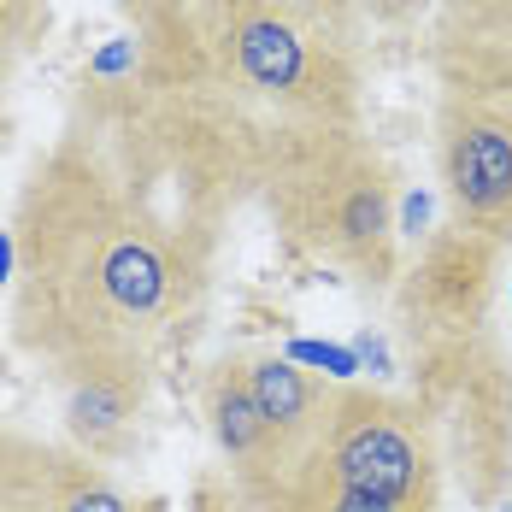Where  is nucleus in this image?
I'll return each mask as SVG.
<instances>
[{
	"mask_svg": "<svg viewBox=\"0 0 512 512\" xmlns=\"http://www.w3.org/2000/svg\"><path fill=\"white\" fill-rule=\"evenodd\" d=\"M12 242V342L53 383L112 354H154V336L212 271L124 195L77 124L24 171Z\"/></svg>",
	"mask_w": 512,
	"mask_h": 512,
	"instance_id": "1",
	"label": "nucleus"
},
{
	"mask_svg": "<svg viewBox=\"0 0 512 512\" xmlns=\"http://www.w3.org/2000/svg\"><path fill=\"white\" fill-rule=\"evenodd\" d=\"M254 189L289 248L348 271L365 289L395 277V177L354 124H265Z\"/></svg>",
	"mask_w": 512,
	"mask_h": 512,
	"instance_id": "2",
	"label": "nucleus"
},
{
	"mask_svg": "<svg viewBox=\"0 0 512 512\" xmlns=\"http://www.w3.org/2000/svg\"><path fill=\"white\" fill-rule=\"evenodd\" d=\"M206 42L212 89L254 101L283 124H354V48L324 42L283 0H189Z\"/></svg>",
	"mask_w": 512,
	"mask_h": 512,
	"instance_id": "3",
	"label": "nucleus"
},
{
	"mask_svg": "<svg viewBox=\"0 0 512 512\" xmlns=\"http://www.w3.org/2000/svg\"><path fill=\"white\" fill-rule=\"evenodd\" d=\"M312 454L342 483L377 501L442 512V442L418 395H389L365 383H336Z\"/></svg>",
	"mask_w": 512,
	"mask_h": 512,
	"instance_id": "4",
	"label": "nucleus"
},
{
	"mask_svg": "<svg viewBox=\"0 0 512 512\" xmlns=\"http://www.w3.org/2000/svg\"><path fill=\"white\" fill-rule=\"evenodd\" d=\"M424 412L436 424L442 465H454L477 512L507 507L512 489V371L489 336L418 354Z\"/></svg>",
	"mask_w": 512,
	"mask_h": 512,
	"instance_id": "5",
	"label": "nucleus"
},
{
	"mask_svg": "<svg viewBox=\"0 0 512 512\" xmlns=\"http://www.w3.org/2000/svg\"><path fill=\"white\" fill-rule=\"evenodd\" d=\"M495 283H501V248L471 236L460 224L430 230L418 242V259L401 271L395 289V318L412 354H442L477 342L489 307H495Z\"/></svg>",
	"mask_w": 512,
	"mask_h": 512,
	"instance_id": "6",
	"label": "nucleus"
},
{
	"mask_svg": "<svg viewBox=\"0 0 512 512\" xmlns=\"http://www.w3.org/2000/svg\"><path fill=\"white\" fill-rule=\"evenodd\" d=\"M436 165L448 218L495 248H512V89L442 95Z\"/></svg>",
	"mask_w": 512,
	"mask_h": 512,
	"instance_id": "7",
	"label": "nucleus"
},
{
	"mask_svg": "<svg viewBox=\"0 0 512 512\" xmlns=\"http://www.w3.org/2000/svg\"><path fill=\"white\" fill-rule=\"evenodd\" d=\"M148 389H154V354H112L59 377L65 442L89 460H118L130 448V430L142 424Z\"/></svg>",
	"mask_w": 512,
	"mask_h": 512,
	"instance_id": "8",
	"label": "nucleus"
},
{
	"mask_svg": "<svg viewBox=\"0 0 512 512\" xmlns=\"http://www.w3.org/2000/svg\"><path fill=\"white\" fill-rule=\"evenodd\" d=\"M130 12V42H136V89L148 95H195L212 89L201 24L189 0H124Z\"/></svg>",
	"mask_w": 512,
	"mask_h": 512,
	"instance_id": "9",
	"label": "nucleus"
},
{
	"mask_svg": "<svg viewBox=\"0 0 512 512\" xmlns=\"http://www.w3.org/2000/svg\"><path fill=\"white\" fill-rule=\"evenodd\" d=\"M201 401H206L212 442H218V454H224L230 477H236V495L283 471V454L271 442V424H265V412L254 401V383H248V359L242 354L218 359L201 383Z\"/></svg>",
	"mask_w": 512,
	"mask_h": 512,
	"instance_id": "10",
	"label": "nucleus"
},
{
	"mask_svg": "<svg viewBox=\"0 0 512 512\" xmlns=\"http://www.w3.org/2000/svg\"><path fill=\"white\" fill-rule=\"evenodd\" d=\"M442 89H512V0H448Z\"/></svg>",
	"mask_w": 512,
	"mask_h": 512,
	"instance_id": "11",
	"label": "nucleus"
},
{
	"mask_svg": "<svg viewBox=\"0 0 512 512\" xmlns=\"http://www.w3.org/2000/svg\"><path fill=\"white\" fill-rule=\"evenodd\" d=\"M242 359H248L254 401H259V412H265V424H271V442H277L283 465H295L312 442H318L336 383L318 377V371H307V365H295L289 354H242Z\"/></svg>",
	"mask_w": 512,
	"mask_h": 512,
	"instance_id": "12",
	"label": "nucleus"
},
{
	"mask_svg": "<svg viewBox=\"0 0 512 512\" xmlns=\"http://www.w3.org/2000/svg\"><path fill=\"white\" fill-rule=\"evenodd\" d=\"M248 512H418V507H395V501H377L354 483H342L318 454H301L295 465H283L277 477H265L254 489H242Z\"/></svg>",
	"mask_w": 512,
	"mask_h": 512,
	"instance_id": "13",
	"label": "nucleus"
},
{
	"mask_svg": "<svg viewBox=\"0 0 512 512\" xmlns=\"http://www.w3.org/2000/svg\"><path fill=\"white\" fill-rule=\"evenodd\" d=\"M65 454H71L65 442L30 436L0 418V512H48Z\"/></svg>",
	"mask_w": 512,
	"mask_h": 512,
	"instance_id": "14",
	"label": "nucleus"
},
{
	"mask_svg": "<svg viewBox=\"0 0 512 512\" xmlns=\"http://www.w3.org/2000/svg\"><path fill=\"white\" fill-rule=\"evenodd\" d=\"M65 448H71V442H65ZM48 512H154V507H148V501H136L130 489H118V483L106 477L101 460H89V454H77V448H71Z\"/></svg>",
	"mask_w": 512,
	"mask_h": 512,
	"instance_id": "15",
	"label": "nucleus"
},
{
	"mask_svg": "<svg viewBox=\"0 0 512 512\" xmlns=\"http://www.w3.org/2000/svg\"><path fill=\"white\" fill-rule=\"evenodd\" d=\"M307 30H318L324 42H336V48H354V36H359V0H283Z\"/></svg>",
	"mask_w": 512,
	"mask_h": 512,
	"instance_id": "16",
	"label": "nucleus"
},
{
	"mask_svg": "<svg viewBox=\"0 0 512 512\" xmlns=\"http://www.w3.org/2000/svg\"><path fill=\"white\" fill-rule=\"evenodd\" d=\"M48 30H53V0H0V36L18 53L48 42Z\"/></svg>",
	"mask_w": 512,
	"mask_h": 512,
	"instance_id": "17",
	"label": "nucleus"
},
{
	"mask_svg": "<svg viewBox=\"0 0 512 512\" xmlns=\"http://www.w3.org/2000/svg\"><path fill=\"white\" fill-rule=\"evenodd\" d=\"M283 354L295 365H307V371H318V377H330V383H354V371H359L354 348H330V342H307V336H295Z\"/></svg>",
	"mask_w": 512,
	"mask_h": 512,
	"instance_id": "18",
	"label": "nucleus"
},
{
	"mask_svg": "<svg viewBox=\"0 0 512 512\" xmlns=\"http://www.w3.org/2000/svg\"><path fill=\"white\" fill-rule=\"evenodd\" d=\"M430 6H436V0H359V12H365L371 24H389V30H395V24H418Z\"/></svg>",
	"mask_w": 512,
	"mask_h": 512,
	"instance_id": "19",
	"label": "nucleus"
},
{
	"mask_svg": "<svg viewBox=\"0 0 512 512\" xmlns=\"http://www.w3.org/2000/svg\"><path fill=\"white\" fill-rule=\"evenodd\" d=\"M354 354H359V371H371V377H389V342H383V336L359 330V336H354Z\"/></svg>",
	"mask_w": 512,
	"mask_h": 512,
	"instance_id": "20",
	"label": "nucleus"
},
{
	"mask_svg": "<svg viewBox=\"0 0 512 512\" xmlns=\"http://www.w3.org/2000/svg\"><path fill=\"white\" fill-rule=\"evenodd\" d=\"M395 224L407 230L412 242H418V236H430V230H424V224H430V195H407V201H401V218H395Z\"/></svg>",
	"mask_w": 512,
	"mask_h": 512,
	"instance_id": "21",
	"label": "nucleus"
},
{
	"mask_svg": "<svg viewBox=\"0 0 512 512\" xmlns=\"http://www.w3.org/2000/svg\"><path fill=\"white\" fill-rule=\"evenodd\" d=\"M12 277H18V242L12 230H0V289H12Z\"/></svg>",
	"mask_w": 512,
	"mask_h": 512,
	"instance_id": "22",
	"label": "nucleus"
},
{
	"mask_svg": "<svg viewBox=\"0 0 512 512\" xmlns=\"http://www.w3.org/2000/svg\"><path fill=\"white\" fill-rule=\"evenodd\" d=\"M18 59H24V53L0 36V95H6V89H12V77H18Z\"/></svg>",
	"mask_w": 512,
	"mask_h": 512,
	"instance_id": "23",
	"label": "nucleus"
},
{
	"mask_svg": "<svg viewBox=\"0 0 512 512\" xmlns=\"http://www.w3.org/2000/svg\"><path fill=\"white\" fill-rule=\"evenodd\" d=\"M495 512H512V507H495Z\"/></svg>",
	"mask_w": 512,
	"mask_h": 512,
	"instance_id": "24",
	"label": "nucleus"
}]
</instances>
